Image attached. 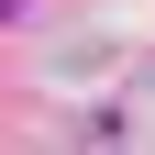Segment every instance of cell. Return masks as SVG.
I'll list each match as a JSON object with an SVG mask.
<instances>
[{
    "instance_id": "1",
    "label": "cell",
    "mask_w": 155,
    "mask_h": 155,
    "mask_svg": "<svg viewBox=\"0 0 155 155\" xmlns=\"http://www.w3.org/2000/svg\"><path fill=\"white\" fill-rule=\"evenodd\" d=\"M0 11H11V0H0Z\"/></svg>"
}]
</instances>
